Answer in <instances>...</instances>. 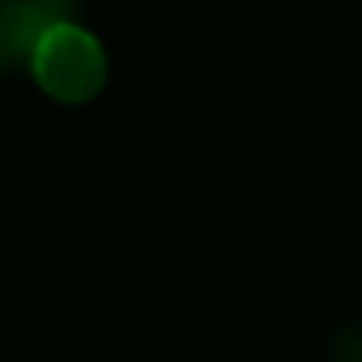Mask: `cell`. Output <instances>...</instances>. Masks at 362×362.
Here are the masks:
<instances>
[{"label": "cell", "mask_w": 362, "mask_h": 362, "mask_svg": "<svg viewBox=\"0 0 362 362\" xmlns=\"http://www.w3.org/2000/svg\"><path fill=\"white\" fill-rule=\"evenodd\" d=\"M51 24L59 20L32 0H0V74L28 63Z\"/></svg>", "instance_id": "cell-2"}, {"label": "cell", "mask_w": 362, "mask_h": 362, "mask_svg": "<svg viewBox=\"0 0 362 362\" xmlns=\"http://www.w3.org/2000/svg\"><path fill=\"white\" fill-rule=\"evenodd\" d=\"M331 362H362V327H343L331 343Z\"/></svg>", "instance_id": "cell-3"}, {"label": "cell", "mask_w": 362, "mask_h": 362, "mask_svg": "<svg viewBox=\"0 0 362 362\" xmlns=\"http://www.w3.org/2000/svg\"><path fill=\"white\" fill-rule=\"evenodd\" d=\"M32 74L55 102H90L105 86V51L86 28L59 20L32 51Z\"/></svg>", "instance_id": "cell-1"}, {"label": "cell", "mask_w": 362, "mask_h": 362, "mask_svg": "<svg viewBox=\"0 0 362 362\" xmlns=\"http://www.w3.org/2000/svg\"><path fill=\"white\" fill-rule=\"evenodd\" d=\"M32 4H40V8H43V12H51L55 20H66V12H71L74 4H78V0H32Z\"/></svg>", "instance_id": "cell-4"}]
</instances>
